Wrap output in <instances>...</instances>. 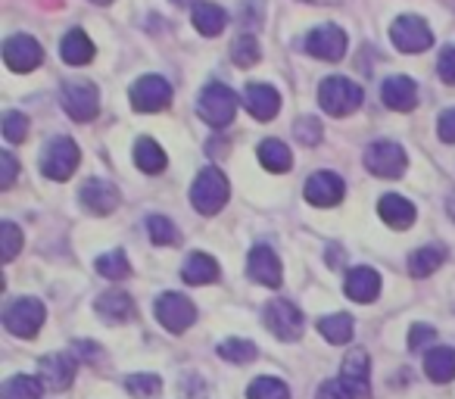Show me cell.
I'll list each match as a JSON object with an SVG mask.
<instances>
[{
  "label": "cell",
  "mask_w": 455,
  "mask_h": 399,
  "mask_svg": "<svg viewBox=\"0 0 455 399\" xmlns=\"http://www.w3.org/2000/svg\"><path fill=\"white\" fill-rule=\"evenodd\" d=\"M228 196H231V184H228V178L221 175L219 169H212V165L203 169L200 175L194 178V184H190V203H194V210L203 212V216H215V212L228 203Z\"/></svg>",
  "instance_id": "1"
},
{
  "label": "cell",
  "mask_w": 455,
  "mask_h": 399,
  "mask_svg": "<svg viewBox=\"0 0 455 399\" xmlns=\"http://www.w3.org/2000/svg\"><path fill=\"white\" fill-rule=\"evenodd\" d=\"M82 163V150L72 138H53L41 150V172L53 181H69Z\"/></svg>",
  "instance_id": "2"
},
{
  "label": "cell",
  "mask_w": 455,
  "mask_h": 399,
  "mask_svg": "<svg viewBox=\"0 0 455 399\" xmlns=\"http://www.w3.org/2000/svg\"><path fill=\"white\" fill-rule=\"evenodd\" d=\"M318 103H322V109L328 116L340 119V116H349L362 107V88L343 76H331L318 88Z\"/></svg>",
  "instance_id": "3"
},
{
  "label": "cell",
  "mask_w": 455,
  "mask_h": 399,
  "mask_svg": "<svg viewBox=\"0 0 455 399\" xmlns=\"http://www.w3.org/2000/svg\"><path fill=\"white\" fill-rule=\"evenodd\" d=\"M196 113L212 128L231 125V119H235V113H237L235 91L225 88V84H206V88L200 91V100H196Z\"/></svg>",
  "instance_id": "4"
},
{
  "label": "cell",
  "mask_w": 455,
  "mask_h": 399,
  "mask_svg": "<svg viewBox=\"0 0 455 399\" xmlns=\"http://www.w3.org/2000/svg\"><path fill=\"white\" fill-rule=\"evenodd\" d=\"M44 303L35 297H22L13 299V303L4 309V328L10 331L13 337H35L44 324Z\"/></svg>",
  "instance_id": "5"
},
{
  "label": "cell",
  "mask_w": 455,
  "mask_h": 399,
  "mask_svg": "<svg viewBox=\"0 0 455 399\" xmlns=\"http://www.w3.org/2000/svg\"><path fill=\"white\" fill-rule=\"evenodd\" d=\"M60 103H63V109L76 122H91L100 113V91L91 82H66Z\"/></svg>",
  "instance_id": "6"
},
{
  "label": "cell",
  "mask_w": 455,
  "mask_h": 399,
  "mask_svg": "<svg viewBox=\"0 0 455 399\" xmlns=\"http://www.w3.org/2000/svg\"><path fill=\"white\" fill-rule=\"evenodd\" d=\"M409 165V156L393 140H374L365 150V169L378 178H399Z\"/></svg>",
  "instance_id": "7"
},
{
  "label": "cell",
  "mask_w": 455,
  "mask_h": 399,
  "mask_svg": "<svg viewBox=\"0 0 455 399\" xmlns=\"http://www.w3.org/2000/svg\"><path fill=\"white\" fill-rule=\"evenodd\" d=\"M156 318L165 331L184 334V331L196 322V306L190 303L184 293H163V297L156 299Z\"/></svg>",
  "instance_id": "8"
},
{
  "label": "cell",
  "mask_w": 455,
  "mask_h": 399,
  "mask_svg": "<svg viewBox=\"0 0 455 399\" xmlns=\"http://www.w3.org/2000/svg\"><path fill=\"white\" fill-rule=\"evenodd\" d=\"M128 97H132V107L138 109V113H159V109L169 107L172 84L165 82L163 76H144L132 84Z\"/></svg>",
  "instance_id": "9"
},
{
  "label": "cell",
  "mask_w": 455,
  "mask_h": 399,
  "mask_svg": "<svg viewBox=\"0 0 455 399\" xmlns=\"http://www.w3.org/2000/svg\"><path fill=\"white\" fill-rule=\"evenodd\" d=\"M266 328L272 331L278 340H297L303 334V312L291 303V299H272L262 312Z\"/></svg>",
  "instance_id": "10"
},
{
  "label": "cell",
  "mask_w": 455,
  "mask_h": 399,
  "mask_svg": "<svg viewBox=\"0 0 455 399\" xmlns=\"http://www.w3.org/2000/svg\"><path fill=\"white\" fill-rule=\"evenodd\" d=\"M390 41L403 53H424L434 44V32L427 28V22L418 16H399L390 26Z\"/></svg>",
  "instance_id": "11"
},
{
  "label": "cell",
  "mask_w": 455,
  "mask_h": 399,
  "mask_svg": "<svg viewBox=\"0 0 455 399\" xmlns=\"http://www.w3.org/2000/svg\"><path fill=\"white\" fill-rule=\"evenodd\" d=\"M306 53H312L315 60H328L337 63L347 53V32L340 26H318L306 38Z\"/></svg>",
  "instance_id": "12"
},
{
  "label": "cell",
  "mask_w": 455,
  "mask_h": 399,
  "mask_svg": "<svg viewBox=\"0 0 455 399\" xmlns=\"http://www.w3.org/2000/svg\"><path fill=\"white\" fill-rule=\"evenodd\" d=\"M41 60H44V51H41V44L32 35H13V38H7V44H4V63L13 72L38 69Z\"/></svg>",
  "instance_id": "13"
},
{
  "label": "cell",
  "mask_w": 455,
  "mask_h": 399,
  "mask_svg": "<svg viewBox=\"0 0 455 399\" xmlns=\"http://www.w3.org/2000/svg\"><path fill=\"white\" fill-rule=\"evenodd\" d=\"M78 200H82L84 210L94 212V216H109V212L119 206L122 194L116 184L103 181V178H91V181H84L82 190H78Z\"/></svg>",
  "instance_id": "14"
},
{
  "label": "cell",
  "mask_w": 455,
  "mask_h": 399,
  "mask_svg": "<svg viewBox=\"0 0 455 399\" xmlns=\"http://www.w3.org/2000/svg\"><path fill=\"white\" fill-rule=\"evenodd\" d=\"M340 384L347 387L355 399L371 396V368H368V353H365V349H353V353L343 359Z\"/></svg>",
  "instance_id": "15"
},
{
  "label": "cell",
  "mask_w": 455,
  "mask_h": 399,
  "mask_svg": "<svg viewBox=\"0 0 455 399\" xmlns=\"http://www.w3.org/2000/svg\"><path fill=\"white\" fill-rule=\"evenodd\" d=\"M343 190H347V184H343V178L337 172H315L306 181L303 194L312 206H337L343 200Z\"/></svg>",
  "instance_id": "16"
},
{
  "label": "cell",
  "mask_w": 455,
  "mask_h": 399,
  "mask_svg": "<svg viewBox=\"0 0 455 399\" xmlns=\"http://www.w3.org/2000/svg\"><path fill=\"white\" fill-rule=\"evenodd\" d=\"M247 275L253 281H259L262 287H281V275H284V268H281V259L275 256V250L268 247H253L250 250V259H247Z\"/></svg>",
  "instance_id": "17"
},
{
  "label": "cell",
  "mask_w": 455,
  "mask_h": 399,
  "mask_svg": "<svg viewBox=\"0 0 455 399\" xmlns=\"http://www.w3.org/2000/svg\"><path fill=\"white\" fill-rule=\"evenodd\" d=\"M380 100L387 109H396V113H411L418 107V84L409 76H393L380 88Z\"/></svg>",
  "instance_id": "18"
},
{
  "label": "cell",
  "mask_w": 455,
  "mask_h": 399,
  "mask_svg": "<svg viewBox=\"0 0 455 399\" xmlns=\"http://www.w3.org/2000/svg\"><path fill=\"white\" fill-rule=\"evenodd\" d=\"M41 384L51 387V390H66V387L76 380V359L66 353H51L38 362Z\"/></svg>",
  "instance_id": "19"
},
{
  "label": "cell",
  "mask_w": 455,
  "mask_h": 399,
  "mask_svg": "<svg viewBox=\"0 0 455 399\" xmlns=\"http://www.w3.org/2000/svg\"><path fill=\"white\" fill-rule=\"evenodd\" d=\"M343 291H347V297L355 299V303H374L378 293H380V275L368 266H359L347 275Z\"/></svg>",
  "instance_id": "20"
},
{
  "label": "cell",
  "mask_w": 455,
  "mask_h": 399,
  "mask_svg": "<svg viewBox=\"0 0 455 399\" xmlns=\"http://www.w3.org/2000/svg\"><path fill=\"white\" fill-rule=\"evenodd\" d=\"M243 107L250 109V116H256L259 122H268L278 116L281 109V94L268 84H250L243 94Z\"/></svg>",
  "instance_id": "21"
},
{
  "label": "cell",
  "mask_w": 455,
  "mask_h": 399,
  "mask_svg": "<svg viewBox=\"0 0 455 399\" xmlns=\"http://www.w3.org/2000/svg\"><path fill=\"white\" fill-rule=\"evenodd\" d=\"M378 216L384 219L390 228H409L411 222H415V206L405 200V196L399 194H387L380 196V203H378Z\"/></svg>",
  "instance_id": "22"
},
{
  "label": "cell",
  "mask_w": 455,
  "mask_h": 399,
  "mask_svg": "<svg viewBox=\"0 0 455 399\" xmlns=\"http://www.w3.org/2000/svg\"><path fill=\"white\" fill-rule=\"evenodd\" d=\"M424 374L434 384H449L455 378V349L452 347H434L424 355Z\"/></svg>",
  "instance_id": "23"
},
{
  "label": "cell",
  "mask_w": 455,
  "mask_h": 399,
  "mask_svg": "<svg viewBox=\"0 0 455 399\" xmlns=\"http://www.w3.org/2000/svg\"><path fill=\"white\" fill-rule=\"evenodd\" d=\"M94 51H97L94 41H91L82 28H72L63 38V44H60V57L69 66H88L91 60H94Z\"/></svg>",
  "instance_id": "24"
},
{
  "label": "cell",
  "mask_w": 455,
  "mask_h": 399,
  "mask_svg": "<svg viewBox=\"0 0 455 399\" xmlns=\"http://www.w3.org/2000/svg\"><path fill=\"white\" fill-rule=\"evenodd\" d=\"M97 315L103 318V322L109 324H119V322H128V318L134 315V303L128 293L122 291H109L103 293L100 299H97Z\"/></svg>",
  "instance_id": "25"
},
{
  "label": "cell",
  "mask_w": 455,
  "mask_h": 399,
  "mask_svg": "<svg viewBox=\"0 0 455 399\" xmlns=\"http://www.w3.org/2000/svg\"><path fill=\"white\" fill-rule=\"evenodd\" d=\"M190 20H194L196 32L206 35V38H215V35L225 32L228 26V16L221 7H215V4H196L194 10H190Z\"/></svg>",
  "instance_id": "26"
},
{
  "label": "cell",
  "mask_w": 455,
  "mask_h": 399,
  "mask_svg": "<svg viewBox=\"0 0 455 399\" xmlns=\"http://www.w3.org/2000/svg\"><path fill=\"white\" fill-rule=\"evenodd\" d=\"M181 278L188 281V284H212V281H219V262L206 253H194L184 262Z\"/></svg>",
  "instance_id": "27"
},
{
  "label": "cell",
  "mask_w": 455,
  "mask_h": 399,
  "mask_svg": "<svg viewBox=\"0 0 455 399\" xmlns=\"http://www.w3.org/2000/svg\"><path fill=\"white\" fill-rule=\"evenodd\" d=\"M446 247L443 243H430V247H421V250H415L411 253V259H409V272L415 275V278H427V275H434L436 268L446 262Z\"/></svg>",
  "instance_id": "28"
},
{
  "label": "cell",
  "mask_w": 455,
  "mask_h": 399,
  "mask_svg": "<svg viewBox=\"0 0 455 399\" xmlns=\"http://www.w3.org/2000/svg\"><path fill=\"white\" fill-rule=\"evenodd\" d=\"M165 153L159 150L156 140L150 138H140L138 144H134V165H138L140 172H147V175H159V172L165 169Z\"/></svg>",
  "instance_id": "29"
},
{
  "label": "cell",
  "mask_w": 455,
  "mask_h": 399,
  "mask_svg": "<svg viewBox=\"0 0 455 399\" xmlns=\"http://www.w3.org/2000/svg\"><path fill=\"white\" fill-rule=\"evenodd\" d=\"M318 331H322V337L328 343H334V347H343V343L353 340V318L343 315V312H334V315H324L322 322H318Z\"/></svg>",
  "instance_id": "30"
},
{
  "label": "cell",
  "mask_w": 455,
  "mask_h": 399,
  "mask_svg": "<svg viewBox=\"0 0 455 399\" xmlns=\"http://www.w3.org/2000/svg\"><path fill=\"white\" fill-rule=\"evenodd\" d=\"M259 163L266 165L268 172H287L293 165V156H291V150H287V144H281V140H275V138H268V140H262L259 144Z\"/></svg>",
  "instance_id": "31"
},
{
  "label": "cell",
  "mask_w": 455,
  "mask_h": 399,
  "mask_svg": "<svg viewBox=\"0 0 455 399\" xmlns=\"http://www.w3.org/2000/svg\"><path fill=\"white\" fill-rule=\"evenodd\" d=\"M41 390H44V384H41L38 378L16 374V378H10L7 384L0 387V396L4 399H41Z\"/></svg>",
  "instance_id": "32"
},
{
  "label": "cell",
  "mask_w": 455,
  "mask_h": 399,
  "mask_svg": "<svg viewBox=\"0 0 455 399\" xmlns=\"http://www.w3.org/2000/svg\"><path fill=\"white\" fill-rule=\"evenodd\" d=\"M97 272L109 281H119V278H128V275H132V262L125 259L122 250H109V253H103L100 259H97Z\"/></svg>",
  "instance_id": "33"
},
{
  "label": "cell",
  "mask_w": 455,
  "mask_h": 399,
  "mask_svg": "<svg viewBox=\"0 0 455 399\" xmlns=\"http://www.w3.org/2000/svg\"><path fill=\"white\" fill-rule=\"evenodd\" d=\"M262 57L259 51V41L253 38V35H241V38H235V44H231V60H235L241 69H250V66H256Z\"/></svg>",
  "instance_id": "34"
},
{
  "label": "cell",
  "mask_w": 455,
  "mask_h": 399,
  "mask_svg": "<svg viewBox=\"0 0 455 399\" xmlns=\"http://www.w3.org/2000/svg\"><path fill=\"white\" fill-rule=\"evenodd\" d=\"M147 235H150V241L156 243V247H172V243H178V228L172 219L165 216H150L147 219Z\"/></svg>",
  "instance_id": "35"
},
{
  "label": "cell",
  "mask_w": 455,
  "mask_h": 399,
  "mask_svg": "<svg viewBox=\"0 0 455 399\" xmlns=\"http://www.w3.org/2000/svg\"><path fill=\"white\" fill-rule=\"evenodd\" d=\"M219 355L225 362H235V365H247V362L256 359V347L250 340H241V337H231L219 347Z\"/></svg>",
  "instance_id": "36"
},
{
  "label": "cell",
  "mask_w": 455,
  "mask_h": 399,
  "mask_svg": "<svg viewBox=\"0 0 455 399\" xmlns=\"http://www.w3.org/2000/svg\"><path fill=\"white\" fill-rule=\"evenodd\" d=\"M250 399H291V390H287L284 380L256 378L253 384H250Z\"/></svg>",
  "instance_id": "37"
},
{
  "label": "cell",
  "mask_w": 455,
  "mask_h": 399,
  "mask_svg": "<svg viewBox=\"0 0 455 399\" xmlns=\"http://www.w3.org/2000/svg\"><path fill=\"white\" fill-rule=\"evenodd\" d=\"M159 378L156 374H132V378L125 380V390L132 393L134 399H150L159 393Z\"/></svg>",
  "instance_id": "38"
},
{
  "label": "cell",
  "mask_w": 455,
  "mask_h": 399,
  "mask_svg": "<svg viewBox=\"0 0 455 399\" xmlns=\"http://www.w3.org/2000/svg\"><path fill=\"white\" fill-rule=\"evenodd\" d=\"M0 250H4V259H7V262L16 259V253L22 250V231H20V225H13V222H4V225H0Z\"/></svg>",
  "instance_id": "39"
},
{
  "label": "cell",
  "mask_w": 455,
  "mask_h": 399,
  "mask_svg": "<svg viewBox=\"0 0 455 399\" xmlns=\"http://www.w3.org/2000/svg\"><path fill=\"white\" fill-rule=\"evenodd\" d=\"M4 138L10 140V144H22V140L28 138V119L26 113H4Z\"/></svg>",
  "instance_id": "40"
},
{
  "label": "cell",
  "mask_w": 455,
  "mask_h": 399,
  "mask_svg": "<svg viewBox=\"0 0 455 399\" xmlns=\"http://www.w3.org/2000/svg\"><path fill=\"white\" fill-rule=\"evenodd\" d=\"M293 132H297L299 144L315 147L318 140H322V125H318V119H312V116H303V119H297V125H293Z\"/></svg>",
  "instance_id": "41"
},
{
  "label": "cell",
  "mask_w": 455,
  "mask_h": 399,
  "mask_svg": "<svg viewBox=\"0 0 455 399\" xmlns=\"http://www.w3.org/2000/svg\"><path fill=\"white\" fill-rule=\"evenodd\" d=\"M16 175H20V165H16L13 153L4 150V153H0V188H4V190L13 188Z\"/></svg>",
  "instance_id": "42"
},
{
  "label": "cell",
  "mask_w": 455,
  "mask_h": 399,
  "mask_svg": "<svg viewBox=\"0 0 455 399\" xmlns=\"http://www.w3.org/2000/svg\"><path fill=\"white\" fill-rule=\"evenodd\" d=\"M436 72L446 84H455V47H446L436 60Z\"/></svg>",
  "instance_id": "43"
},
{
  "label": "cell",
  "mask_w": 455,
  "mask_h": 399,
  "mask_svg": "<svg viewBox=\"0 0 455 399\" xmlns=\"http://www.w3.org/2000/svg\"><path fill=\"white\" fill-rule=\"evenodd\" d=\"M436 134H440L443 144H455V109H446L436 122Z\"/></svg>",
  "instance_id": "44"
},
{
  "label": "cell",
  "mask_w": 455,
  "mask_h": 399,
  "mask_svg": "<svg viewBox=\"0 0 455 399\" xmlns=\"http://www.w3.org/2000/svg\"><path fill=\"white\" fill-rule=\"evenodd\" d=\"M318 399H355V396L340 384V378H337V380H328V384L318 387Z\"/></svg>",
  "instance_id": "45"
},
{
  "label": "cell",
  "mask_w": 455,
  "mask_h": 399,
  "mask_svg": "<svg viewBox=\"0 0 455 399\" xmlns=\"http://www.w3.org/2000/svg\"><path fill=\"white\" fill-rule=\"evenodd\" d=\"M434 340V328L430 324H415L409 334V349H421V343Z\"/></svg>",
  "instance_id": "46"
},
{
  "label": "cell",
  "mask_w": 455,
  "mask_h": 399,
  "mask_svg": "<svg viewBox=\"0 0 455 399\" xmlns=\"http://www.w3.org/2000/svg\"><path fill=\"white\" fill-rule=\"evenodd\" d=\"M175 7H196V0H172Z\"/></svg>",
  "instance_id": "47"
},
{
  "label": "cell",
  "mask_w": 455,
  "mask_h": 399,
  "mask_svg": "<svg viewBox=\"0 0 455 399\" xmlns=\"http://www.w3.org/2000/svg\"><path fill=\"white\" fill-rule=\"evenodd\" d=\"M306 4H328V7H334V4H340V0H306Z\"/></svg>",
  "instance_id": "48"
},
{
  "label": "cell",
  "mask_w": 455,
  "mask_h": 399,
  "mask_svg": "<svg viewBox=\"0 0 455 399\" xmlns=\"http://www.w3.org/2000/svg\"><path fill=\"white\" fill-rule=\"evenodd\" d=\"M94 4H113V0H94Z\"/></svg>",
  "instance_id": "49"
}]
</instances>
